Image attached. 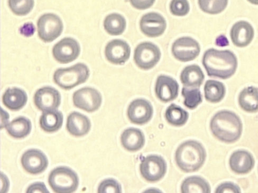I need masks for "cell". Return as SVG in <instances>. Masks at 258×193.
Wrapping results in <instances>:
<instances>
[{
  "mask_svg": "<svg viewBox=\"0 0 258 193\" xmlns=\"http://www.w3.org/2000/svg\"><path fill=\"white\" fill-rule=\"evenodd\" d=\"M208 76L227 80L233 76L238 68V59L228 50L209 49L204 53L202 60Z\"/></svg>",
  "mask_w": 258,
  "mask_h": 193,
  "instance_id": "6da1fadb",
  "label": "cell"
},
{
  "mask_svg": "<svg viewBox=\"0 0 258 193\" xmlns=\"http://www.w3.org/2000/svg\"><path fill=\"white\" fill-rule=\"evenodd\" d=\"M213 135L225 143L238 141L242 133V123L240 118L235 113L223 110L215 114L210 123Z\"/></svg>",
  "mask_w": 258,
  "mask_h": 193,
  "instance_id": "7a4b0ae2",
  "label": "cell"
},
{
  "mask_svg": "<svg viewBox=\"0 0 258 193\" xmlns=\"http://www.w3.org/2000/svg\"><path fill=\"white\" fill-rule=\"evenodd\" d=\"M206 158L205 148L196 141H188L181 144L175 154L177 165L186 173L195 172L199 170L205 163Z\"/></svg>",
  "mask_w": 258,
  "mask_h": 193,
  "instance_id": "3957f363",
  "label": "cell"
},
{
  "mask_svg": "<svg viewBox=\"0 0 258 193\" xmlns=\"http://www.w3.org/2000/svg\"><path fill=\"white\" fill-rule=\"evenodd\" d=\"M89 76L88 67L78 63L69 68L58 69L53 75V80L61 88L69 90L85 83Z\"/></svg>",
  "mask_w": 258,
  "mask_h": 193,
  "instance_id": "277c9868",
  "label": "cell"
},
{
  "mask_svg": "<svg viewBox=\"0 0 258 193\" xmlns=\"http://www.w3.org/2000/svg\"><path fill=\"white\" fill-rule=\"evenodd\" d=\"M48 182L55 192L72 193L77 190L79 185V178L72 169L60 166L52 170Z\"/></svg>",
  "mask_w": 258,
  "mask_h": 193,
  "instance_id": "5b68a950",
  "label": "cell"
},
{
  "mask_svg": "<svg viewBox=\"0 0 258 193\" xmlns=\"http://www.w3.org/2000/svg\"><path fill=\"white\" fill-rule=\"evenodd\" d=\"M159 48L151 42L139 44L134 52V60L137 66L143 70L154 68L161 58Z\"/></svg>",
  "mask_w": 258,
  "mask_h": 193,
  "instance_id": "8992f818",
  "label": "cell"
},
{
  "mask_svg": "<svg viewBox=\"0 0 258 193\" xmlns=\"http://www.w3.org/2000/svg\"><path fill=\"white\" fill-rule=\"evenodd\" d=\"M39 38L45 42H50L59 37L63 30V24L60 18L53 14L41 16L37 23Z\"/></svg>",
  "mask_w": 258,
  "mask_h": 193,
  "instance_id": "52a82bcc",
  "label": "cell"
},
{
  "mask_svg": "<svg viewBox=\"0 0 258 193\" xmlns=\"http://www.w3.org/2000/svg\"><path fill=\"white\" fill-rule=\"evenodd\" d=\"M167 166L165 159L158 155H149L144 158L140 165L143 177L148 181L156 182L165 175Z\"/></svg>",
  "mask_w": 258,
  "mask_h": 193,
  "instance_id": "ba28073f",
  "label": "cell"
},
{
  "mask_svg": "<svg viewBox=\"0 0 258 193\" xmlns=\"http://www.w3.org/2000/svg\"><path fill=\"white\" fill-rule=\"evenodd\" d=\"M174 57L181 62H188L195 60L200 55L201 46L199 43L190 37L177 39L171 47Z\"/></svg>",
  "mask_w": 258,
  "mask_h": 193,
  "instance_id": "9c48e42d",
  "label": "cell"
},
{
  "mask_svg": "<svg viewBox=\"0 0 258 193\" xmlns=\"http://www.w3.org/2000/svg\"><path fill=\"white\" fill-rule=\"evenodd\" d=\"M73 99L75 106L88 112L98 110L102 102L101 93L98 90L89 87L75 92Z\"/></svg>",
  "mask_w": 258,
  "mask_h": 193,
  "instance_id": "30bf717a",
  "label": "cell"
},
{
  "mask_svg": "<svg viewBox=\"0 0 258 193\" xmlns=\"http://www.w3.org/2000/svg\"><path fill=\"white\" fill-rule=\"evenodd\" d=\"M79 43L72 38H64L53 46L52 54L61 63H68L77 59L80 54Z\"/></svg>",
  "mask_w": 258,
  "mask_h": 193,
  "instance_id": "8fae6325",
  "label": "cell"
},
{
  "mask_svg": "<svg viewBox=\"0 0 258 193\" xmlns=\"http://www.w3.org/2000/svg\"><path fill=\"white\" fill-rule=\"evenodd\" d=\"M153 107L144 99H138L129 105L127 114L128 119L134 124L143 125L148 123L153 116Z\"/></svg>",
  "mask_w": 258,
  "mask_h": 193,
  "instance_id": "7c38bea8",
  "label": "cell"
},
{
  "mask_svg": "<svg viewBox=\"0 0 258 193\" xmlns=\"http://www.w3.org/2000/svg\"><path fill=\"white\" fill-rule=\"evenodd\" d=\"M34 102L37 108L43 112L56 110L60 104L61 95L55 88H42L36 92Z\"/></svg>",
  "mask_w": 258,
  "mask_h": 193,
  "instance_id": "4fadbf2b",
  "label": "cell"
},
{
  "mask_svg": "<svg viewBox=\"0 0 258 193\" xmlns=\"http://www.w3.org/2000/svg\"><path fill=\"white\" fill-rule=\"evenodd\" d=\"M140 27L142 33L146 36L156 38L165 33L167 23L162 15L156 13H150L142 17Z\"/></svg>",
  "mask_w": 258,
  "mask_h": 193,
  "instance_id": "5bb4252c",
  "label": "cell"
},
{
  "mask_svg": "<svg viewBox=\"0 0 258 193\" xmlns=\"http://www.w3.org/2000/svg\"><path fill=\"white\" fill-rule=\"evenodd\" d=\"M21 164L28 173L36 175L44 172L48 167V160L40 150L31 149L23 154Z\"/></svg>",
  "mask_w": 258,
  "mask_h": 193,
  "instance_id": "9a60e30c",
  "label": "cell"
},
{
  "mask_svg": "<svg viewBox=\"0 0 258 193\" xmlns=\"http://www.w3.org/2000/svg\"><path fill=\"white\" fill-rule=\"evenodd\" d=\"M105 55L107 60L115 65H123L131 55V48L121 39L110 41L105 47Z\"/></svg>",
  "mask_w": 258,
  "mask_h": 193,
  "instance_id": "2e32d148",
  "label": "cell"
},
{
  "mask_svg": "<svg viewBox=\"0 0 258 193\" xmlns=\"http://www.w3.org/2000/svg\"><path fill=\"white\" fill-rule=\"evenodd\" d=\"M179 88V85L175 80L164 75H161L156 81L155 92L157 98L161 101L167 103L177 98Z\"/></svg>",
  "mask_w": 258,
  "mask_h": 193,
  "instance_id": "e0dca14e",
  "label": "cell"
},
{
  "mask_svg": "<svg viewBox=\"0 0 258 193\" xmlns=\"http://www.w3.org/2000/svg\"><path fill=\"white\" fill-rule=\"evenodd\" d=\"M254 35V29L248 22L240 21L232 27L230 36L233 44L236 47L243 48L248 46Z\"/></svg>",
  "mask_w": 258,
  "mask_h": 193,
  "instance_id": "ac0fdd59",
  "label": "cell"
},
{
  "mask_svg": "<svg viewBox=\"0 0 258 193\" xmlns=\"http://www.w3.org/2000/svg\"><path fill=\"white\" fill-rule=\"evenodd\" d=\"M229 164L231 169L236 174H245L250 172L254 166L253 156L244 150L234 152L230 157Z\"/></svg>",
  "mask_w": 258,
  "mask_h": 193,
  "instance_id": "d6986e66",
  "label": "cell"
},
{
  "mask_svg": "<svg viewBox=\"0 0 258 193\" xmlns=\"http://www.w3.org/2000/svg\"><path fill=\"white\" fill-rule=\"evenodd\" d=\"M67 126L71 135L82 137L89 133L91 123L87 116L78 112H73L68 116Z\"/></svg>",
  "mask_w": 258,
  "mask_h": 193,
  "instance_id": "ffe728a7",
  "label": "cell"
},
{
  "mask_svg": "<svg viewBox=\"0 0 258 193\" xmlns=\"http://www.w3.org/2000/svg\"><path fill=\"white\" fill-rule=\"evenodd\" d=\"M121 142L123 147L127 151L136 152L144 146L145 137L144 133L139 128L130 127L123 132Z\"/></svg>",
  "mask_w": 258,
  "mask_h": 193,
  "instance_id": "44dd1931",
  "label": "cell"
},
{
  "mask_svg": "<svg viewBox=\"0 0 258 193\" xmlns=\"http://www.w3.org/2000/svg\"><path fill=\"white\" fill-rule=\"evenodd\" d=\"M4 105L13 111H18L23 108L28 101V96L25 91L17 88L6 90L3 98Z\"/></svg>",
  "mask_w": 258,
  "mask_h": 193,
  "instance_id": "7402d4cb",
  "label": "cell"
},
{
  "mask_svg": "<svg viewBox=\"0 0 258 193\" xmlns=\"http://www.w3.org/2000/svg\"><path fill=\"white\" fill-rule=\"evenodd\" d=\"M204 79L205 76L201 68L195 64L186 67L180 74L181 83L187 88H200Z\"/></svg>",
  "mask_w": 258,
  "mask_h": 193,
  "instance_id": "603a6c76",
  "label": "cell"
},
{
  "mask_svg": "<svg viewBox=\"0 0 258 193\" xmlns=\"http://www.w3.org/2000/svg\"><path fill=\"white\" fill-rule=\"evenodd\" d=\"M63 115L58 110L44 112L40 117V125L42 130L47 133H55L62 125Z\"/></svg>",
  "mask_w": 258,
  "mask_h": 193,
  "instance_id": "cb8c5ba5",
  "label": "cell"
},
{
  "mask_svg": "<svg viewBox=\"0 0 258 193\" xmlns=\"http://www.w3.org/2000/svg\"><path fill=\"white\" fill-rule=\"evenodd\" d=\"M239 103L245 111L254 113L258 111V88L249 87L244 89L239 96Z\"/></svg>",
  "mask_w": 258,
  "mask_h": 193,
  "instance_id": "d4e9b609",
  "label": "cell"
},
{
  "mask_svg": "<svg viewBox=\"0 0 258 193\" xmlns=\"http://www.w3.org/2000/svg\"><path fill=\"white\" fill-rule=\"evenodd\" d=\"M8 134L17 139L24 138L28 136L32 130L30 120L25 116L16 118L6 126Z\"/></svg>",
  "mask_w": 258,
  "mask_h": 193,
  "instance_id": "484cf974",
  "label": "cell"
},
{
  "mask_svg": "<svg viewBox=\"0 0 258 193\" xmlns=\"http://www.w3.org/2000/svg\"><path fill=\"white\" fill-rule=\"evenodd\" d=\"M126 27V21L123 16L118 14L107 16L104 21V27L107 33L112 36L122 35Z\"/></svg>",
  "mask_w": 258,
  "mask_h": 193,
  "instance_id": "4316f807",
  "label": "cell"
},
{
  "mask_svg": "<svg viewBox=\"0 0 258 193\" xmlns=\"http://www.w3.org/2000/svg\"><path fill=\"white\" fill-rule=\"evenodd\" d=\"M182 193L211 192V187L208 182L199 176H191L185 179L181 184Z\"/></svg>",
  "mask_w": 258,
  "mask_h": 193,
  "instance_id": "83f0119b",
  "label": "cell"
},
{
  "mask_svg": "<svg viewBox=\"0 0 258 193\" xmlns=\"http://www.w3.org/2000/svg\"><path fill=\"white\" fill-rule=\"evenodd\" d=\"M206 99L211 103H219L224 98L226 89L222 82L208 80L204 86Z\"/></svg>",
  "mask_w": 258,
  "mask_h": 193,
  "instance_id": "f1b7e54d",
  "label": "cell"
},
{
  "mask_svg": "<svg viewBox=\"0 0 258 193\" xmlns=\"http://www.w3.org/2000/svg\"><path fill=\"white\" fill-rule=\"evenodd\" d=\"M167 122L172 125L181 126L185 124L189 118L188 112L175 104H171L165 113Z\"/></svg>",
  "mask_w": 258,
  "mask_h": 193,
  "instance_id": "f546056e",
  "label": "cell"
},
{
  "mask_svg": "<svg viewBox=\"0 0 258 193\" xmlns=\"http://www.w3.org/2000/svg\"><path fill=\"white\" fill-rule=\"evenodd\" d=\"M228 0H199V5L203 12L210 15L221 13L227 8Z\"/></svg>",
  "mask_w": 258,
  "mask_h": 193,
  "instance_id": "4dcf8cb0",
  "label": "cell"
},
{
  "mask_svg": "<svg viewBox=\"0 0 258 193\" xmlns=\"http://www.w3.org/2000/svg\"><path fill=\"white\" fill-rule=\"evenodd\" d=\"M185 99L184 104L189 109L192 110L202 102L201 92L199 89H188L184 87L181 91Z\"/></svg>",
  "mask_w": 258,
  "mask_h": 193,
  "instance_id": "1f68e13d",
  "label": "cell"
},
{
  "mask_svg": "<svg viewBox=\"0 0 258 193\" xmlns=\"http://www.w3.org/2000/svg\"><path fill=\"white\" fill-rule=\"evenodd\" d=\"M9 6L17 16L28 15L34 7V0H9Z\"/></svg>",
  "mask_w": 258,
  "mask_h": 193,
  "instance_id": "d6a6232c",
  "label": "cell"
},
{
  "mask_svg": "<svg viewBox=\"0 0 258 193\" xmlns=\"http://www.w3.org/2000/svg\"><path fill=\"white\" fill-rule=\"evenodd\" d=\"M190 6L187 0H171L170 11L175 16L183 17L189 12Z\"/></svg>",
  "mask_w": 258,
  "mask_h": 193,
  "instance_id": "836d02e7",
  "label": "cell"
},
{
  "mask_svg": "<svg viewBox=\"0 0 258 193\" xmlns=\"http://www.w3.org/2000/svg\"><path fill=\"white\" fill-rule=\"evenodd\" d=\"M99 193H121V185L113 178L104 179L100 183L98 188Z\"/></svg>",
  "mask_w": 258,
  "mask_h": 193,
  "instance_id": "e575fe53",
  "label": "cell"
},
{
  "mask_svg": "<svg viewBox=\"0 0 258 193\" xmlns=\"http://www.w3.org/2000/svg\"><path fill=\"white\" fill-rule=\"evenodd\" d=\"M216 193H240V188L231 182H225L220 185L216 190Z\"/></svg>",
  "mask_w": 258,
  "mask_h": 193,
  "instance_id": "d590c367",
  "label": "cell"
},
{
  "mask_svg": "<svg viewBox=\"0 0 258 193\" xmlns=\"http://www.w3.org/2000/svg\"><path fill=\"white\" fill-rule=\"evenodd\" d=\"M156 0H130L132 5L138 10H146L152 7Z\"/></svg>",
  "mask_w": 258,
  "mask_h": 193,
  "instance_id": "8d00e7d4",
  "label": "cell"
},
{
  "mask_svg": "<svg viewBox=\"0 0 258 193\" xmlns=\"http://www.w3.org/2000/svg\"><path fill=\"white\" fill-rule=\"evenodd\" d=\"M27 192L48 193L49 192L47 189L44 183H41V182H36V183L32 184L29 186L28 188L27 189Z\"/></svg>",
  "mask_w": 258,
  "mask_h": 193,
  "instance_id": "74e56055",
  "label": "cell"
},
{
  "mask_svg": "<svg viewBox=\"0 0 258 193\" xmlns=\"http://www.w3.org/2000/svg\"><path fill=\"white\" fill-rule=\"evenodd\" d=\"M35 28L33 24L28 23L25 24L20 29V34L24 36L30 37L35 33Z\"/></svg>",
  "mask_w": 258,
  "mask_h": 193,
  "instance_id": "f35d334b",
  "label": "cell"
},
{
  "mask_svg": "<svg viewBox=\"0 0 258 193\" xmlns=\"http://www.w3.org/2000/svg\"><path fill=\"white\" fill-rule=\"evenodd\" d=\"M216 45L220 47H224L229 45V41L227 37L224 35L219 36L216 41Z\"/></svg>",
  "mask_w": 258,
  "mask_h": 193,
  "instance_id": "ab89813d",
  "label": "cell"
},
{
  "mask_svg": "<svg viewBox=\"0 0 258 193\" xmlns=\"http://www.w3.org/2000/svg\"><path fill=\"white\" fill-rule=\"evenodd\" d=\"M9 120V115L6 111H4L3 109H2V128L6 126V125L8 124Z\"/></svg>",
  "mask_w": 258,
  "mask_h": 193,
  "instance_id": "60d3db41",
  "label": "cell"
},
{
  "mask_svg": "<svg viewBox=\"0 0 258 193\" xmlns=\"http://www.w3.org/2000/svg\"><path fill=\"white\" fill-rule=\"evenodd\" d=\"M247 1L253 5H258V0H247Z\"/></svg>",
  "mask_w": 258,
  "mask_h": 193,
  "instance_id": "b9f144b4",
  "label": "cell"
}]
</instances>
